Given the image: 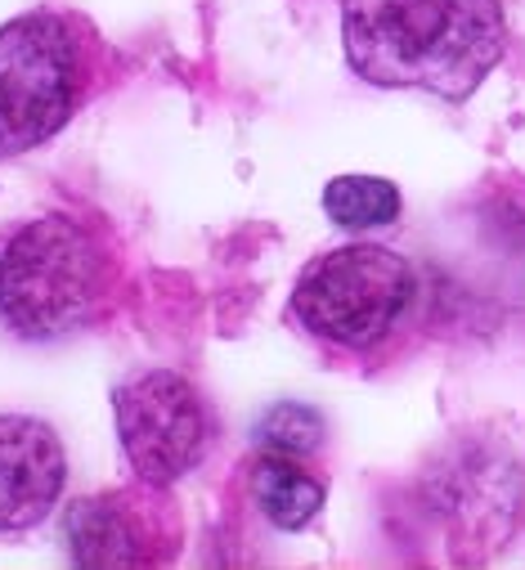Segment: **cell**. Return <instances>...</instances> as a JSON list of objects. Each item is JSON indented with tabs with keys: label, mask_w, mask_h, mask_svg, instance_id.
I'll return each instance as SVG.
<instances>
[{
	"label": "cell",
	"mask_w": 525,
	"mask_h": 570,
	"mask_svg": "<svg viewBox=\"0 0 525 570\" xmlns=\"http://www.w3.org/2000/svg\"><path fill=\"white\" fill-rule=\"evenodd\" d=\"M350 68L390 90L467 99L503 59L498 0H341Z\"/></svg>",
	"instance_id": "6da1fadb"
},
{
	"label": "cell",
	"mask_w": 525,
	"mask_h": 570,
	"mask_svg": "<svg viewBox=\"0 0 525 570\" xmlns=\"http://www.w3.org/2000/svg\"><path fill=\"white\" fill-rule=\"evenodd\" d=\"M63 445L37 417H0V534L32 530L63 494Z\"/></svg>",
	"instance_id": "8992f818"
},
{
	"label": "cell",
	"mask_w": 525,
	"mask_h": 570,
	"mask_svg": "<svg viewBox=\"0 0 525 570\" xmlns=\"http://www.w3.org/2000/svg\"><path fill=\"white\" fill-rule=\"evenodd\" d=\"M256 445L266 454H310L324 445V417L306 404H275L266 417L256 422Z\"/></svg>",
	"instance_id": "30bf717a"
},
{
	"label": "cell",
	"mask_w": 525,
	"mask_h": 570,
	"mask_svg": "<svg viewBox=\"0 0 525 570\" xmlns=\"http://www.w3.org/2000/svg\"><path fill=\"white\" fill-rule=\"evenodd\" d=\"M112 297V261L99 238L68 220L41 216L0 252V320L19 337L50 342L86 328Z\"/></svg>",
	"instance_id": "7a4b0ae2"
},
{
	"label": "cell",
	"mask_w": 525,
	"mask_h": 570,
	"mask_svg": "<svg viewBox=\"0 0 525 570\" xmlns=\"http://www.w3.org/2000/svg\"><path fill=\"white\" fill-rule=\"evenodd\" d=\"M414 297V269L405 256L377 243H350L337 252L315 256L293 293V315L306 333L368 351L400 324Z\"/></svg>",
	"instance_id": "277c9868"
},
{
	"label": "cell",
	"mask_w": 525,
	"mask_h": 570,
	"mask_svg": "<svg viewBox=\"0 0 525 570\" xmlns=\"http://www.w3.org/2000/svg\"><path fill=\"white\" fill-rule=\"evenodd\" d=\"M117 436L145 485H171L207 459L211 413L180 373L149 368L117 391Z\"/></svg>",
	"instance_id": "5b68a950"
},
{
	"label": "cell",
	"mask_w": 525,
	"mask_h": 570,
	"mask_svg": "<svg viewBox=\"0 0 525 570\" xmlns=\"http://www.w3.org/2000/svg\"><path fill=\"white\" fill-rule=\"evenodd\" d=\"M251 494L279 530H306L324 508V485L284 454H266L251 472Z\"/></svg>",
	"instance_id": "ba28073f"
},
{
	"label": "cell",
	"mask_w": 525,
	"mask_h": 570,
	"mask_svg": "<svg viewBox=\"0 0 525 570\" xmlns=\"http://www.w3.org/2000/svg\"><path fill=\"white\" fill-rule=\"evenodd\" d=\"M324 212L346 229H373L400 216V189L377 176H337L324 189Z\"/></svg>",
	"instance_id": "9c48e42d"
},
{
	"label": "cell",
	"mask_w": 525,
	"mask_h": 570,
	"mask_svg": "<svg viewBox=\"0 0 525 570\" xmlns=\"http://www.w3.org/2000/svg\"><path fill=\"white\" fill-rule=\"evenodd\" d=\"M68 548L77 566H145L153 561V521L149 508L130 494H99L72 503Z\"/></svg>",
	"instance_id": "52a82bcc"
},
{
	"label": "cell",
	"mask_w": 525,
	"mask_h": 570,
	"mask_svg": "<svg viewBox=\"0 0 525 570\" xmlns=\"http://www.w3.org/2000/svg\"><path fill=\"white\" fill-rule=\"evenodd\" d=\"M86 95L81 23L55 10L0 28V154H28L68 126Z\"/></svg>",
	"instance_id": "3957f363"
}]
</instances>
